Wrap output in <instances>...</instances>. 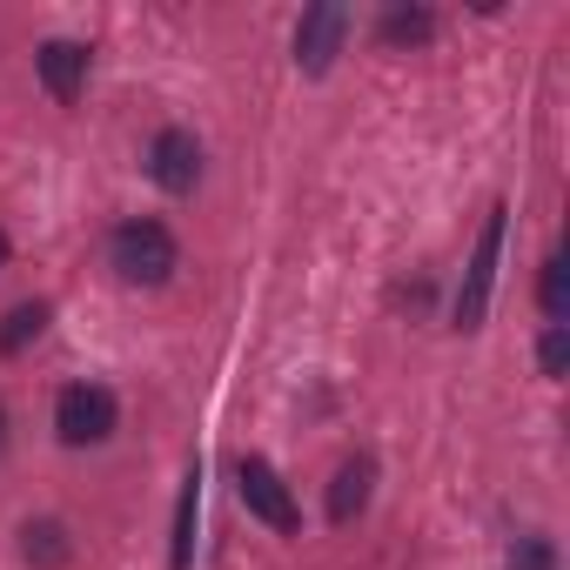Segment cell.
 Here are the masks:
<instances>
[{
    "mask_svg": "<svg viewBox=\"0 0 570 570\" xmlns=\"http://www.w3.org/2000/svg\"><path fill=\"white\" fill-rule=\"evenodd\" d=\"M48 303H21V309H8V323H0V356H21L41 330H48Z\"/></svg>",
    "mask_w": 570,
    "mask_h": 570,
    "instance_id": "cell-12",
    "label": "cell"
},
{
    "mask_svg": "<svg viewBox=\"0 0 570 570\" xmlns=\"http://www.w3.org/2000/svg\"><path fill=\"white\" fill-rule=\"evenodd\" d=\"M376 35H383V48H423L436 35V14L430 8H390Z\"/></svg>",
    "mask_w": 570,
    "mask_h": 570,
    "instance_id": "cell-11",
    "label": "cell"
},
{
    "mask_svg": "<svg viewBox=\"0 0 570 570\" xmlns=\"http://www.w3.org/2000/svg\"><path fill=\"white\" fill-rule=\"evenodd\" d=\"M370 490H376V463L370 456H350L330 483V523H356L370 510Z\"/></svg>",
    "mask_w": 570,
    "mask_h": 570,
    "instance_id": "cell-8",
    "label": "cell"
},
{
    "mask_svg": "<svg viewBox=\"0 0 570 570\" xmlns=\"http://www.w3.org/2000/svg\"><path fill=\"white\" fill-rule=\"evenodd\" d=\"M148 175L168 195H195V181H202V141L188 128H161L155 148H148Z\"/></svg>",
    "mask_w": 570,
    "mask_h": 570,
    "instance_id": "cell-6",
    "label": "cell"
},
{
    "mask_svg": "<svg viewBox=\"0 0 570 570\" xmlns=\"http://www.w3.org/2000/svg\"><path fill=\"white\" fill-rule=\"evenodd\" d=\"M503 228H510V208L497 202L490 215H483V235H476V248H470V268H463V289H456V309H450V323L470 336V330H483V316H490V289H497V255H503Z\"/></svg>",
    "mask_w": 570,
    "mask_h": 570,
    "instance_id": "cell-2",
    "label": "cell"
},
{
    "mask_svg": "<svg viewBox=\"0 0 570 570\" xmlns=\"http://www.w3.org/2000/svg\"><path fill=\"white\" fill-rule=\"evenodd\" d=\"M343 41H350V8L323 0V8H309V14L296 21V68H303V75H330L336 55H343Z\"/></svg>",
    "mask_w": 570,
    "mask_h": 570,
    "instance_id": "cell-5",
    "label": "cell"
},
{
    "mask_svg": "<svg viewBox=\"0 0 570 570\" xmlns=\"http://www.w3.org/2000/svg\"><path fill=\"white\" fill-rule=\"evenodd\" d=\"M510 570H557V543H550V537H517Z\"/></svg>",
    "mask_w": 570,
    "mask_h": 570,
    "instance_id": "cell-14",
    "label": "cell"
},
{
    "mask_svg": "<svg viewBox=\"0 0 570 570\" xmlns=\"http://www.w3.org/2000/svg\"><path fill=\"white\" fill-rule=\"evenodd\" d=\"M0 268H8V228H0Z\"/></svg>",
    "mask_w": 570,
    "mask_h": 570,
    "instance_id": "cell-17",
    "label": "cell"
},
{
    "mask_svg": "<svg viewBox=\"0 0 570 570\" xmlns=\"http://www.w3.org/2000/svg\"><path fill=\"white\" fill-rule=\"evenodd\" d=\"M175 262H181V248H175V235L155 215H135V222H121L108 235V268L128 282V289H161V282L175 275Z\"/></svg>",
    "mask_w": 570,
    "mask_h": 570,
    "instance_id": "cell-1",
    "label": "cell"
},
{
    "mask_svg": "<svg viewBox=\"0 0 570 570\" xmlns=\"http://www.w3.org/2000/svg\"><path fill=\"white\" fill-rule=\"evenodd\" d=\"M35 68H41V88L55 101H81V88H88V48L81 41H41Z\"/></svg>",
    "mask_w": 570,
    "mask_h": 570,
    "instance_id": "cell-7",
    "label": "cell"
},
{
    "mask_svg": "<svg viewBox=\"0 0 570 570\" xmlns=\"http://www.w3.org/2000/svg\"><path fill=\"white\" fill-rule=\"evenodd\" d=\"M0 450H8V410H0Z\"/></svg>",
    "mask_w": 570,
    "mask_h": 570,
    "instance_id": "cell-16",
    "label": "cell"
},
{
    "mask_svg": "<svg viewBox=\"0 0 570 570\" xmlns=\"http://www.w3.org/2000/svg\"><path fill=\"white\" fill-rule=\"evenodd\" d=\"M21 550H28V563H35V570H61V563L75 557V543H68V523H55V517L28 523V530H21Z\"/></svg>",
    "mask_w": 570,
    "mask_h": 570,
    "instance_id": "cell-10",
    "label": "cell"
},
{
    "mask_svg": "<svg viewBox=\"0 0 570 570\" xmlns=\"http://www.w3.org/2000/svg\"><path fill=\"white\" fill-rule=\"evenodd\" d=\"M537 296H543V316H550V323H563V309H570V289H563V255H550V262H543Z\"/></svg>",
    "mask_w": 570,
    "mask_h": 570,
    "instance_id": "cell-13",
    "label": "cell"
},
{
    "mask_svg": "<svg viewBox=\"0 0 570 570\" xmlns=\"http://www.w3.org/2000/svg\"><path fill=\"white\" fill-rule=\"evenodd\" d=\"M195 517H202V470L181 476V497H175V537H168V570H195Z\"/></svg>",
    "mask_w": 570,
    "mask_h": 570,
    "instance_id": "cell-9",
    "label": "cell"
},
{
    "mask_svg": "<svg viewBox=\"0 0 570 570\" xmlns=\"http://www.w3.org/2000/svg\"><path fill=\"white\" fill-rule=\"evenodd\" d=\"M115 423H121V410H115V390H101V383H68V390L55 396V430H61L68 450L108 443Z\"/></svg>",
    "mask_w": 570,
    "mask_h": 570,
    "instance_id": "cell-3",
    "label": "cell"
},
{
    "mask_svg": "<svg viewBox=\"0 0 570 570\" xmlns=\"http://www.w3.org/2000/svg\"><path fill=\"white\" fill-rule=\"evenodd\" d=\"M235 490H242L248 517H262L268 530H282V537H296V530H303V510H296L289 483L275 476V463H268V456H235Z\"/></svg>",
    "mask_w": 570,
    "mask_h": 570,
    "instance_id": "cell-4",
    "label": "cell"
},
{
    "mask_svg": "<svg viewBox=\"0 0 570 570\" xmlns=\"http://www.w3.org/2000/svg\"><path fill=\"white\" fill-rule=\"evenodd\" d=\"M537 363H543V376H563V363H570V336H563V323H550V330H543Z\"/></svg>",
    "mask_w": 570,
    "mask_h": 570,
    "instance_id": "cell-15",
    "label": "cell"
}]
</instances>
